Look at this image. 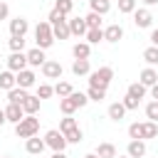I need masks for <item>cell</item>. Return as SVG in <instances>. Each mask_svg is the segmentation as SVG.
<instances>
[{
  "label": "cell",
  "mask_w": 158,
  "mask_h": 158,
  "mask_svg": "<svg viewBox=\"0 0 158 158\" xmlns=\"http://www.w3.org/2000/svg\"><path fill=\"white\" fill-rule=\"evenodd\" d=\"M40 131V118L37 114H25L20 123H15V133L17 138H30V136H37Z\"/></svg>",
  "instance_id": "obj_1"
},
{
  "label": "cell",
  "mask_w": 158,
  "mask_h": 158,
  "mask_svg": "<svg viewBox=\"0 0 158 158\" xmlns=\"http://www.w3.org/2000/svg\"><path fill=\"white\" fill-rule=\"evenodd\" d=\"M111 79H114V69H111V67H99L96 72H89V86L109 89Z\"/></svg>",
  "instance_id": "obj_2"
},
{
  "label": "cell",
  "mask_w": 158,
  "mask_h": 158,
  "mask_svg": "<svg viewBox=\"0 0 158 158\" xmlns=\"http://www.w3.org/2000/svg\"><path fill=\"white\" fill-rule=\"evenodd\" d=\"M35 42H37V47L40 49H47V47H52L54 44V35H52V25L44 20V22H40L37 27H35Z\"/></svg>",
  "instance_id": "obj_3"
},
{
  "label": "cell",
  "mask_w": 158,
  "mask_h": 158,
  "mask_svg": "<svg viewBox=\"0 0 158 158\" xmlns=\"http://www.w3.org/2000/svg\"><path fill=\"white\" fill-rule=\"evenodd\" d=\"M44 143H47V148H52V151H64V148H67V138H64V133L57 131V128H52V131L44 133Z\"/></svg>",
  "instance_id": "obj_4"
},
{
  "label": "cell",
  "mask_w": 158,
  "mask_h": 158,
  "mask_svg": "<svg viewBox=\"0 0 158 158\" xmlns=\"http://www.w3.org/2000/svg\"><path fill=\"white\" fill-rule=\"evenodd\" d=\"M131 15H133V25H136V27H141V30L151 27V22H153V15H151V10H146V7H136Z\"/></svg>",
  "instance_id": "obj_5"
},
{
  "label": "cell",
  "mask_w": 158,
  "mask_h": 158,
  "mask_svg": "<svg viewBox=\"0 0 158 158\" xmlns=\"http://www.w3.org/2000/svg\"><path fill=\"white\" fill-rule=\"evenodd\" d=\"M7 69L10 72H22V69H27V54L25 52H12L10 57H7Z\"/></svg>",
  "instance_id": "obj_6"
},
{
  "label": "cell",
  "mask_w": 158,
  "mask_h": 158,
  "mask_svg": "<svg viewBox=\"0 0 158 158\" xmlns=\"http://www.w3.org/2000/svg\"><path fill=\"white\" fill-rule=\"evenodd\" d=\"M62 64L57 62V59H47L44 64H42V74H44V79H62Z\"/></svg>",
  "instance_id": "obj_7"
},
{
  "label": "cell",
  "mask_w": 158,
  "mask_h": 158,
  "mask_svg": "<svg viewBox=\"0 0 158 158\" xmlns=\"http://www.w3.org/2000/svg\"><path fill=\"white\" fill-rule=\"evenodd\" d=\"M35 81H37V77H35V72H32V69H22V72H17V74H15V84H17V86H22V89L35 86Z\"/></svg>",
  "instance_id": "obj_8"
},
{
  "label": "cell",
  "mask_w": 158,
  "mask_h": 158,
  "mask_svg": "<svg viewBox=\"0 0 158 158\" xmlns=\"http://www.w3.org/2000/svg\"><path fill=\"white\" fill-rule=\"evenodd\" d=\"M25 148H27V153L40 156V153L47 148V143H44V138H40V136H30V138H25Z\"/></svg>",
  "instance_id": "obj_9"
},
{
  "label": "cell",
  "mask_w": 158,
  "mask_h": 158,
  "mask_svg": "<svg viewBox=\"0 0 158 158\" xmlns=\"http://www.w3.org/2000/svg\"><path fill=\"white\" fill-rule=\"evenodd\" d=\"M126 156H131V158H143V156H146V143H143V138H131V141H128V148H126Z\"/></svg>",
  "instance_id": "obj_10"
},
{
  "label": "cell",
  "mask_w": 158,
  "mask_h": 158,
  "mask_svg": "<svg viewBox=\"0 0 158 158\" xmlns=\"http://www.w3.org/2000/svg\"><path fill=\"white\" fill-rule=\"evenodd\" d=\"M27 30H30V22H27L25 17H15V20H10V35H15V37H25Z\"/></svg>",
  "instance_id": "obj_11"
},
{
  "label": "cell",
  "mask_w": 158,
  "mask_h": 158,
  "mask_svg": "<svg viewBox=\"0 0 158 158\" xmlns=\"http://www.w3.org/2000/svg\"><path fill=\"white\" fill-rule=\"evenodd\" d=\"M22 116H25L22 106H20V104H10V101H7V106H5V118H7V121H12V123H20V121H22Z\"/></svg>",
  "instance_id": "obj_12"
},
{
  "label": "cell",
  "mask_w": 158,
  "mask_h": 158,
  "mask_svg": "<svg viewBox=\"0 0 158 158\" xmlns=\"http://www.w3.org/2000/svg\"><path fill=\"white\" fill-rule=\"evenodd\" d=\"M25 54H27V64H30V67H42V64L47 62L44 49H40V47H35V49H30V52H25Z\"/></svg>",
  "instance_id": "obj_13"
},
{
  "label": "cell",
  "mask_w": 158,
  "mask_h": 158,
  "mask_svg": "<svg viewBox=\"0 0 158 158\" xmlns=\"http://www.w3.org/2000/svg\"><path fill=\"white\" fill-rule=\"evenodd\" d=\"M67 25H69V32L72 35H77V37H81V35H86V22H84V17H72V20H67Z\"/></svg>",
  "instance_id": "obj_14"
},
{
  "label": "cell",
  "mask_w": 158,
  "mask_h": 158,
  "mask_svg": "<svg viewBox=\"0 0 158 158\" xmlns=\"http://www.w3.org/2000/svg\"><path fill=\"white\" fill-rule=\"evenodd\" d=\"M123 37V27L118 25V22H114V25H109L106 30H104V40L106 42H118Z\"/></svg>",
  "instance_id": "obj_15"
},
{
  "label": "cell",
  "mask_w": 158,
  "mask_h": 158,
  "mask_svg": "<svg viewBox=\"0 0 158 158\" xmlns=\"http://www.w3.org/2000/svg\"><path fill=\"white\" fill-rule=\"evenodd\" d=\"M138 81H141V84H143V86L148 89V86H153V84L158 81V72H156L153 67H146V69L141 72V77H138Z\"/></svg>",
  "instance_id": "obj_16"
},
{
  "label": "cell",
  "mask_w": 158,
  "mask_h": 158,
  "mask_svg": "<svg viewBox=\"0 0 158 158\" xmlns=\"http://www.w3.org/2000/svg\"><path fill=\"white\" fill-rule=\"evenodd\" d=\"M77 109H79V106H77V101H74V96H72V94H69V96H62V99H59V111H62L64 116H72V114H74Z\"/></svg>",
  "instance_id": "obj_17"
},
{
  "label": "cell",
  "mask_w": 158,
  "mask_h": 158,
  "mask_svg": "<svg viewBox=\"0 0 158 158\" xmlns=\"http://www.w3.org/2000/svg\"><path fill=\"white\" fill-rule=\"evenodd\" d=\"M72 54H74V59H89L91 44H89V42H77V44L72 47Z\"/></svg>",
  "instance_id": "obj_18"
},
{
  "label": "cell",
  "mask_w": 158,
  "mask_h": 158,
  "mask_svg": "<svg viewBox=\"0 0 158 158\" xmlns=\"http://www.w3.org/2000/svg\"><path fill=\"white\" fill-rule=\"evenodd\" d=\"M25 99H27V89H22V86H12V89L7 91V101H10V104H20V106H22Z\"/></svg>",
  "instance_id": "obj_19"
},
{
  "label": "cell",
  "mask_w": 158,
  "mask_h": 158,
  "mask_svg": "<svg viewBox=\"0 0 158 158\" xmlns=\"http://www.w3.org/2000/svg\"><path fill=\"white\" fill-rule=\"evenodd\" d=\"M40 101H42V99H40L37 94H35V96L27 94V99L22 101V111H25V114H37V111H40Z\"/></svg>",
  "instance_id": "obj_20"
},
{
  "label": "cell",
  "mask_w": 158,
  "mask_h": 158,
  "mask_svg": "<svg viewBox=\"0 0 158 158\" xmlns=\"http://www.w3.org/2000/svg\"><path fill=\"white\" fill-rule=\"evenodd\" d=\"M158 136V121H143L141 123V138H156Z\"/></svg>",
  "instance_id": "obj_21"
},
{
  "label": "cell",
  "mask_w": 158,
  "mask_h": 158,
  "mask_svg": "<svg viewBox=\"0 0 158 158\" xmlns=\"http://www.w3.org/2000/svg\"><path fill=\"white\" fill-rule=\"evenodd\" d=\"M52 35H54V40H67L72 32H69V25H67V20H62V22H54L52 25Z\"/></svg>",
  "instance_id": "obj_22"
},
{
  "label": "cell",
  "mask_w": 158,
  "mask_h": 158,
  "mask_svg": "<svg viewBox=\"0 0 158 158\" xmlns=\"http://www.w3.org/2000/svg\"><path fill=\"white\" fill-rule=\"evenodd\" d=\"M106 114H109V118H111V121H121V118L126 116V106H123L121 101H114V104L109 106V111H106Z\"/></svg>",
  "instance_id": "obj_23"
},
{
  "label": "cell",
  "mask_w": 158,
  "mask_h": 158,
  "mask_svg": "<svg viewBox=\"0 0 158 158\" xmlns=\"http://www.w3.org/2000/svg\"><path fill=\"white\" fill-rule=\"evenodd\" d=\"M12 86H17V84H15V72H10V69H5V72H0V89H5V91H10Z\"/></svg>",
  "instance_id": "obj_24"
},
{
  "label": "cell",
  "mask_w": 158,
  "mask_h": 158,
  "mask_svg": "<svg viewBox=\"0 0 158 158\" xmlns=\"http://www.w3.org/2000/svg\"><path fill=\"white\" fill-rule=\"evenodd\" d=\"M89 7H91V12L106 15V12L111 10V0H89Z\"/></svg>",
  "instance_id": "obj_25"
},
{
  "label": "cell",
  "mask_w": 158,
  "mask_h": 158,
  "mask_svg": "<svg viewBox=\"0 0 158 158\" xmlns=\"http://www.w3.org/2000/svg\"><path fill=\"white\" fill-rule=\"evenodd\" d=\"M84 37H86V42H89V44H99V42L104 40V30H101V27H89Z\"/></svg>",
  "instance_id": "obj_26"
},
{
  "label": "cell",
  "mask_w": 158,
  "mask_h": 158,
  "mask_svg": "<svg viewBox=\"0 0 158 158\" xmlns=\"http://www.w3.org/2000/svg\"><path fill=\"white\" fill-rule=\"evenodd\" d=\"M72 72H74L77 77H84V74H89V72H91V67H89V59H74V64H72Z\"/></svg>",
  "instance_id": "obj_27"
},
{
  "label": "cell",
  "mask_w": 158,
  "mask_h": 158,
  "mask_svg": "<svg viewBox=\"0 0 158 158\" xmlns=\"http://www.w3.org/2000/svg\"><path fill=\"white\" fill-rule=\"evenodd\" d=\"M96 156H99V158H116V146H114V143H99Z\"/></svg>",
  "instance_id": "obj_28"
},
{
  "label": "cell",
  "mask_w": 158,
  "mask_h": 158,
  "mask_svg": "<svg viewBox=\"0 0 158 158\" xmlns=\"http://www.w3.org/2000/svg\"><path fill=\"white\" fill-rule=\"evenodd\" d=\"M126 94H128V96H133V99H138V101H141V99H143V96H146V86H143V84H141V81H133V84H128V91H126Z\"/></svg>",
  "instance_id": "obj_29"
},
{
  "label": "cell",
  "mask_w": 158,
  "mask_h": 158,
  "mask_svg": "<svg viewBox=\"0 0 158 158\" xmlns=\"http://www.w3.org/2000/svg\"><path fill=\"white\" fill-rule=\"evenodd\" d=\"M143 59H146L148 67H156V64H158V47H153V44L146 47V49H143Z\"/></svg>",
  "instance_id": "obj_30"
},
{
  "label": "cell",
  "mask_w": 158,
  "mask_h": 158,
  "mask_svg": "<svg viewBox=\"0 0 158 158\" xmlns=\"http://www.w3.org/2000/svg\"><path fill=\"white\" fill-rule=\"evenodd\" d=\"M84 94H86L89 101H104L106 99V89H96V86H89Z\"/></svg>",
  "instance_id": "obj_31"
},
{
  "label": "cell",
  "mask_w": 158,
  "mask_h": 158,
  "mask_svg": "<svg viewBox=\"0 0 158 158\" xmlns=\"http://www.w3.org/2000/svg\"><path fill=\"white\" fill-rule=\"evenodd\" d=\"M72 91H74V89H72L69 81H57V86H54V94H57L59 99H62V96H69Z\"/></svg>",
  "instance_id": "obj_32"
},
{
  "label": "cell",
  "mask_w": 158,
  "mask_h": 158,
  "mask_svg": "<svg viewBox=\"0 0 158 158\" xmlns=\"http://www.w3.org/2000/svg\"><path fill=\"white\" fill-rule=\"evenodd\" d=\"M64 138H67V143H79V141L84 138V133H81V128L77 126V128H72V131H67V133H64Z\"/></svg>",
  "instance_id": "obj_33"
},
{
  "label": "cell",
  "mask_w": 158,
  "mask_h": 158,
  "mask_svg": "<svg viewBox=\"0 0 158 158\" xmlns=\"http://www.w3.org/2000/svg\"><path fill=\"white\" fill-rule=\"evenodd\" d=\"M72 7H74V0H57L54 2V10H59L62 15H69Z\"/></svg>",
  "instance_id": "obj_34"
},
{
  "label": "cell",
  "mask_w": 158,
  "mask_h": 158,
  "mask_svg": "<svg viewBox=\"0 0 158 158\" xmlns=\"http://www.w3.org/2000/svg\"><path fill=\"white\" fill-rule=\"evenodd\" d=\"M146 116H148V121H158V101L156 99L146 104Z\"/></svg>",
  "instance_id": "obj_35"
},
{
  "label": "cell",
  "mask_w": 158,
  "mask_h": 158,
  "mask_svg": "<svg viewBox=\"0 0 158 158\" xmlns=\"http://www.w3.org/2000/svg\"><path fill=\"white\" fill-rule=\"evenodd\" d=\"M7 44H10L12 52H22V49H25V37H15V35H10V42H7Z\"/></svg>",
  "instance_id": "obj_36"
},
{
  "label": "cell",
  "mask_w": 158,
  "mask_h": 158,
  "mask_svg": "<svg viewBox=\"0 0 158 158\" xmlns=\"http://www.w3.org/2000/svg\"><path fill=\"white\" fill-rule=\"evenodd\" d=\"M133 10H136V0H118V12L131 15Z\"/></svg>",
  "instance_id": "obj_37"
},
{
  "label": "cell",
  "mask_w": 158,
  "mask_h": 158,
  "mask_svg": "<svg viewBox=\"0 0 158 158\" xmlns=\"http://www.w3.org/2000/svg\"><path fill=\"white\" fill-rule=\"evenodd\" d=\"M84 22H86V27H101V15L99 12H89L84 17Z\"/></svg>",
  "instance_id": "obj_38"
},
{
  "label": "cell",
  "mask_w": 158,
  "mask_h": 158,
  "mask_svg": "<svg viewBox=\"0 0 158 158\" xmlns=\"http://www.w3.org/2000/svg\"><path fill=\"white\" fill-rule=\"evenodd\" d=\"M72 128H77V121H74L72 116H64V118L59 121V131L67 133V131H72Z\"/></svg>",
  "instance_id": "obj_39"
},
{
  "label": "cell",
  "mask_w": 158,
  "mask_h": 158,
  "mask_svg": "<svg viewBox=\"0 0 158 158\" xmlns=\"http://www.w3.org/2000/svg\"><path fill=\"white\" fill-rule=\"evenodd\" d=\"M52 94H54V86H49V84H40L37 86V96L40 99H49Z\"/></svg>",
  "instance_id": "obj_40"
},
{
  "label": "cell",
  "mask_w": 158,
  "mask_h": 158,
  "mask_svg": "<svg viewBox=\"0 0 158 158\" xmlns=\"http://www.w3.org/2000/svg\"><path fill=\"white\" fill-rule=\"evenodd\" d=\"M121 104H123V106H126V111H133V109H138V104H141V101H138V99H133V96H128V94H126V96H123V101H121Z\"/></svg>",
  "instance_id": "obj_41"
},
{
  "label": "cell",
  "mask_w": 158,
  "mask_h": 158,
  "mask_svg": "<svg viewBox=\"0 0 158 158\" xmlns=\"http://www.w3.org/2000/svg\"><path fill=\"white\" fill-rule=\"evenodd\" d=\"M62 20H67V15H62L59 10H54V7H52V12H49L47 22H49V25H54V22H62Z\"/></svg>",
  "instance_id": "obj_42"
},
{
  "label": "cell",
  "mask_w": 158,
  "mask_h": 158,
  "mask_svg": "<svg viewBox=\"0 0 158 158\" xmlns=\"http://www.w3.org/2000/svg\"><path fill=\"white\" fill-rule=\"evenodd\" d=\"M72 96H74V101H77V106H79V109H84V106H86V101H89L84 91H72Z\"/></svg>",
  "instance_id": "obj_43"
},
{
  "label": "cell",
  "mask_w": 158,
  "mask_h": 158,
  "mask_svg": "<svg viewBox=\"0 0 158 158\" xmlns=\"http://www.w3.org/2000/svg\"><path fill=\"white\" fill-rule=\"evenodd\" d=\"M128 136L131 138H141V123H131L128 126Z\"/></svg>",
  "instance_id": "obj_44"
},
{
  "label": "cell",
  "mask_w": 158,
  "mask_h": 158,
  "mask_svg": "<svg viewBox=\"0 0 158 158\" xmlns=\"http://www.w3.org/2000/svg\"><path fill=\"white\" fill-rule=\"evenodd\" d=\"M7 15H10V7H7V2L0 0V20H7Z\"/></svg>",
  "instance_id": "obj_45"
},
{
  "label": "cell",
  "mask_w": 158,
  "mask_h": 158,
  "mask_svg": "<svg viewBox=\"0 0 158 158\" xmlns=\"http://www.w3.org/2000/svg\"><path fill=\"white\" fill-rule=\"evenodd\" d=\"M148 89H151V99H156V101H158V81H156L153 86H148Z\"/></svg>",
  "instance_id": "obj_46"
},
{
  "label": "cell",
  "mask_w": 158,
  "mask_h": 158,
  "mask_svg": "<svg viewBox=\"0 0 158 158\" xmlns=\"http://www.w3.org/2000/svg\"><path fill=\"white\" fill-rule=\"evenodd\" d=\"M151 44H153V47H158V30H153V32H151Z\"/></svg>",
  "instance_id": "obj_47"
},
{
  "label": "cell",
  "mask_w": 158,
  "mask_h": 158,
  "mask_svg": "<svg viewBox=\"0 0 158 158\" xmlns=\"http://www.w3.org/2000/svg\"><path fill=\"white\" fill-rule=\"evenodd\" d=\"M52 158H69V156H64V151H54V156Z\"/></svg>",
  "instance_id": "obj_48"
},
{
  "label": "cell",
  "mask_w": 158,
  "mask_h": 158,
  "mask_svg": "<svg viewBox=\"0 0 158 158\" xmlns=\"http://www.w3.org/2000/svg\"><path fill=\"white\" fill-rule=\"evenodd\" d=\"M5 121H7V118H5V109H0V126H2Z\"/></svg>",
  "instance_id": "obj_49"
},
{
  "label": "cell",
  "mask_w": 158,
  "mask_h": 158,
  "mask_svg": "<svg viewBox=\"0 0 158 158\" xmlns=\"http://www.w3.org/2000/svg\"><path fill=\"white\" fill-rule=\"evenodd\" d=\"M141 2H143V5H156L158 0H141Z\"/></svg>",
  "instance_id": "obj_50"
},
{
  "label": "cell",
  "mask_w": 158,
  "mask_h": 158,
  "mask_svg": "<svg viewBox=\"0 0 158 158\" xmlns=\"http://www.w3.org/2000/svg\"><path fill=\"white\" fill-rule=\"evenodd\" d=\"M84 158H99V156H96V153H86Z\"/></svg>",
  "instance_id": "obj_51"
},
{
  "label": "cell",
  "mask_w": 158,
  "mask_h": 158,
  "mask_svg": "<svg viewBox=\"0 0 158 158\" xmlns=\"http://www.w3.org/2000/svg\"><path fill=\"white\" fill-rule=\"evenodd\" d=\"M116 158H131V156H116Z\"/></svg>",
  "instance_id": "obj_52"
},
{
  "label": "cell",
  "mask_w": 158,
  "mask_h": 158,
  "mask_svg": "<svg viewBox=\"0 0 158 158\" xmlns=\"http://www.w3.org/2000/svg\"><path fill=\"white\" fill-rule=\"evenodd\" d=\"M2 158H10V156H2Z\"/></svg>",
  "instance_id": "obj_53"
}]
</instances>
